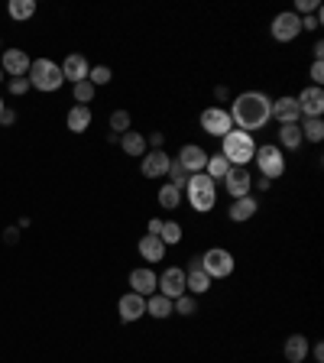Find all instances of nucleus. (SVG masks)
Returning <instances> with one entry per match:
<instances>
[{
	"instance_id": "obj_20",
	"label": "nucleus",
	"mask_w": 324,
	"mask_h": 363,
	"mask_svg": "<svg viewBox=\"0 0 324 363\" xmlns=\"http://www.w3.org/2000/svg\"><path fill=\"white\" fill-rule=\"evenodd\" d=\"M308 337L305 334H292V337H285V347H282V353H285V360L289 363H305V357H308Z\"/></svg>"
},
{
	"instance_id": "obj_40",
	"label": "nucleus",
	"mask_w": 324,
	"mask_h": 363,
	"mask_svg": "<svg viewBox=\"0 0 324 363\" xmlns=\"http://www.w3.org/2000/svg\"><path fill=\"white\" fill-rule=\"evenodd\" d=\"M312 81H314V88H321V81H324V65L321 62H314L312 65Z\"/></svg>"
},
{
	"instance_id": "obj_2",
	"label": "nucleus",
	"mask_w": 324,
	"mask_h": 363,
	"mask_svg": "<svg viewBox=\"0 0 324 363\" xmlns=\"http://www.w3.org/2000/svg\"><path fill=\"white\" fill-rule=\"evenodd\" d=\"M221 156H224L230 166H244V169H246V162H253V156H256L253 133L230 130L224 140H221Z\"/></svg>"
},
{
	"instance_id": "obj_29",
	"label": "nucleus",
	"mask_w": 324,
	"mask_h": 363,
	"mask_svg": "<svg viewBox=\"0 0 324 363\" xmlns=\"http://www.w3.org/2000/svg\"><path fill=\"white\" fill-rule=\"evenodd\" d=\"M279 143H282L285 150H298V146H302V127H298V123H285L282 130H279Z\"/></svg>"
},
{
	"instance_id": "obj_26",
	"label": "nucleus",
	"mask_w": 324,
	"mask_h": 363,
	"mask_svg": "<svg viewBox=\"0 0 324 363\" xmlns=\"http://www.w3.org/2000/svg\"><path fill=\"white\" fill-rule=\"evenodd\" d=\"M159 208H162V211H176L178 204H182V188H176V185H162V188H159Z\"/></svg>"
},
{
	"instance_id": "obj_44",
	"label": "nucleus",
	"mask_w": 324,
	"mask_h": 363,
	"mask_svg": "<svg viewBox=\"0 0 324 363\" xmlns=\"http://www.w3.org/2000/svg\"><path fill=\"white\" fill-rule=\"evenodd\" d=\"M314 62H321V55H324V42H314Z\"/></svg>"
},
{
	"instance_id": "obj_43",
	"label": "nucleus",
	"mask_w": 324,
	"mask_h": 363,
	"mask_svg": "<svg viewBox=\"0 0 324 363\" xmlns=\"http://www.w3.org/2000/svg\"><path fill=\"white\" fill-rule=\"evenodd\" d=\"M149 143H153V150H162V133H153V136H149Z\"/></svg>"
},
{
	"instance_id": "obj_21",
	"label": "nucleus",
	"mask_w": 324,
	"mask_h": 363,
	"mask_svg": "<svg viewBox=\"0 0 324 363\" xmlns=\"http://www.w3.org/2000/svg\"><path fill=\"white\" fill-rule=\"evenodd\" d=\"M256 208H259L256 198H253V195H246V198H237V202L227 208V218H230L234 224H244V221H250V218L256 214Z\"/></svg>"
},
{
	"instance_id": "obj_48",
	"label": "nucleus",
	"mask_w": 324,
	"mask_h": 363,
	"mask_svg": "<svg viewBox=\"0 0 324 363\" xmlns=\"http://www.w3.org/2000/svg\"><path fill=\"white\" fill-rule=\"evenodd\" d=\"M0 52H3V49H0Z\"/></svg>"
},
{
	"instance_id": "obj_35",
	"label": "nucleus",
	"mask_w": 324,
	"mask_h": 363,
	"mask_svg": "<svg viewBox=\"0 0 324 363\" xmlns=\"http://www.w3.org/2000/svg\"><path fill=\"white\" fill-rule=\"evenodd\" d=\"M110 78H114V71H110L108 65H94V69L88 71V81L94 85V88H104V85H110Z\"/></svg>"
},
{
	"instance_id": "obj_9",
	"label": "nucleus",
	"mask_w": 324,
	"mask_h": 363,
	"mask_svg": "<svg viewBox=\"0 0 324 363\" xmlns=\"http://www.w3.org/2000/svg\"><path fill=\"white\" fill-rule=\"evenodd\" d=\"M30 65H33V59L23 49L0 52V69H3V75H10V78H26Z\"/></svg>"
},
{
	"instance_id": "obj_7",
	"label": "nucleus",
	"mask_w": 324,
	"mask_h": 363,
	"mask_svg": "<svg viewBox=\"0 0 324 363\" xmlns=\"http://www.w3.org/2000/svg\"><path fill=\"white\" fill-rule=\"evenodd\" d=\"M201 130L217 136V140H224L227 133L234 130L230 111H224V107H207V111H201Z\"/></svg>"
},
{
	"instance_id": "obj_14",
	"label": "nucleus",
	"mask_w": 324,
	"mask_h": 363,
	"mask_svg": "<svg viewBox=\"0 0 324 363\" xmlns=\"http://www.w3.org/2000/svg\"><path fill=\"white\" fill-rule=\"evenodd\" d=\"M211 283H214V279H211V276L201 269V256H195V260H191V266L185 269V292L188 295H205L207 289H211Z\"/></svg>"
},
{
	"instance_id": "obj_10",
	"label": "nucleus",
	"mask_w": 324,
	"mask_h": 363,
	"mask_svg": "<svg viewBox=\"0 0 324 363\" xmlns=\"http://www.w3.org/2000/svg\"><path fill=\"white\" fill-rule=\"evenodd\" d=\"M169 152L166 150H149V152H143L139 156V172L146 175V179H162L169 172Z\"/></svg>"
},
{
	"instance_id": "obj_15",
	"label": "nucleus",
	"mask_w": 324,
	"mask_h": 363,
	"mask_svg": "<svg viewBox=\"0 0 324 363\" xmlns=\"http://www.w3.org/2000/svg\"><path fill=\"white\" fill-rule=\"evenodd\" d=\"M156 289H159V276L149 266H139V269L130 272V292L149 299V295H156Z\"/></svg>"
},
{
	"instance_id": "obj_16",
	"label": "nucleus",
	"mask_w": 324,
	"mask_h": 363,
	"mask_svg": "<svg viewBox=\"0 0 324 363\" xmlns=\"http://www.w3.org/2000/svg\"><path fill=\"white\" fill-rule=\"evenodd\" d=\"M178 162H182V169L188 175H195V172H205L207 166V152L198 146V143H185L182 150H178Z\"/></svg>"
},
{
	"instance_id": "obj_27",
	"label": "nucleus",
	"mask_w": 324,
	"mask_h": 363,
	"mask_svg": "<svg viewBox=\"0 0 324 363\" xmlns=\"http://www.w3.org/2000/svg\"><path fill=\"white\" fill-rule=\"evenodd\" d=\"M230 172V162L217 152V156H207V166H205V175L207 179H214V182H224V175Z\"/></svg>"
},
{
	"instance_id": "obj_12",
	"label": "nucleus",
	"mask_w": 324,
	"mask_h": 363,
	"mask_svg": "<svg viewBox=\"0 0 324 363\" xmlns=\"http://www.w3.org/2000/svg\"><path fill=\"white\" fill-rule=\"evenodd\" d=\"M295 104H298L302 117H321V111H324V91L314 88V85H308V88L298 91Z\"/></svg>"
},
{
	"instance_id": "obj_3",
	"label": "nucleus",
	"mask_w": 324,
	"mask_h": 363,
	"mask_svg": "<svg viewBox=\"0 0 324 363\" xmlns=\"http://www.w3.org/2000/svg\"><path fill=\"white\" fill-rule=\"evenodd\" d=\"M185 195H188V204H191L198 214H207L217 202V182L207 179L205 172H195V175H188Z\"/></svg>"
},
{
	"instance_id": "obj_38",
	"label": "nucleus",
	"mask_w": 324,
	"mask_h": 363,
	"mask_svg": "<svg viewBox=\"0 0 324 363\" xmlns=\"http://www.w3.org/2000/svg\"><path fill=\"white\" fill-rule=\"evenodd\" d=\"M10 91L13 94H26L30 91V78H10Z\"/></svg>"
},
{
	"instance_id": "obj_39",
	"label": "nucleus",
	"mask_w": 324,
	"mask_h": 363,
	"mask_svg": "<svg viewBox=\"0 0 324 363\" xmlns=\"http://www.w3.org/2000/svg\"><path fill=\"white\" fill-rule=\"evenodd\" d=\"M318 23H321V13H308L302 17V30H318Z\"/></svg>"
},
{
	"instance_id": "obj_41",
	"label": "nucleus",
	"mask_w": 324,
	"mask_h": 363,
	"mask_svg": "<svg viewBox=\"0 0 324 363\" xmlns=\"http://www.w3.org/2000/svg\"><path fill=\"white\" fill-rule=\"evenodd\" d=\"M159 231H162V218H149V227H146V233H153V237H159Z\"/></svg>"
},
{
	"instance_id": "obj_42",
	"label": "nucleus",
	"mask_w": 324,
	"mask_h": 363,
	"mask_svg": "<svg viewBox=\"0 0 324 363\" xmlns=\"http://www.w3.org/2000/svg\"><path fill=\"white\" fill-rule=\"evenodd\" d=\"M13 121H17V114H13V111H7V107H3V114H0V123H3V127H10Z\"/></svg>"
},
{
	"instance_id": "obj_32",
	"label": "nucleus",
	"mask_w": 324,
	"mask_h": 363,
	"mask_svg": "<svg viewBox=\"0 0 324 363\" xmlns=\"http://www.w3.org/2000/svg\"><path fill=\"white\" fill-rule=\"evenodd\" d=\"M172 312H178L182 318H188V315H195L198 312V302H195V295H178L176 302H172Z\"/></svg>"
},
{
	"instance_id": "obj_17",
	"label": "nucleus",
	"mask_w": 324,
	"mask_h": 363,
	"mask_svg": "<svg viewBox=\"0 0 324 363\" xmlns=\"http://www.w3.org/2000/svg\"><path fill=\"white\" fill-rule=\"evenodd\" d=\"M117 312H120V321H139L143 315H146V299L137 292H127V295H120V302H117Z\"/></svg>"
},
{
	"instance_id": "obj_24",
	"label": "nucleus",
	"mask_w": 324,
	"mask_h": 363,
	"mask_svg": "<svg viewBox=\"0 0 324 363\" xmlns=\"http://www.w3.org/2000/svg\"><path fill=\"white\" fill-rule=\"evenodd\" d=\"M65 123H69L71 133H85L91 127V107H85V104H75L69 111V117H65Z\"/></svg>"
},
{
	"instance_id": "obj_28",
	"label": "nucleus",
	"mask_w": 324,
	"mask_h": 363,
	"mask_svg": "<svg viewBox=\"0 0 324 363\" xmlns=\"http://www.w3.org/2000/svg\"><path fill=\"white\" fill-rule=\"evenodd\" d=\"M298 127H302V140H308V143H321L324 140L321 117H305V123H298Z\"/></svg>"
},
{
	"instance_id": "obj_33",
	"label": "nucleus",
	"mask_w": 324,
	"mask_h": 363,
	"mask_svg": "<svg viewBox=\"0 0 324 363\" xmlns=\"http://www.w3.org/2000/svg\"><path fill=\"white\" fill-rule=\"evenodd\" d=\"M159 240H162V243H178V240H182V224H178V221H162Z\"/></svg>"
},
{
	"instance_id": "obj_31",
	"label": "nucleus",
	"mask_w": 324,
	"mask_h": 363,
	"mask_svg": "<svg viewBox=\"0 0 324 363\" xmlns=\"http://www.w3.org/2000/svg\"><path fill=\"white\" fill-rule=\"evenodd\" d=\"M94 91H98V88H94V85H91L88 78L78 81V85H71V94H75V101L85 104V107H88V104L94 101Z\"/></svg>"
},
{
	"instance_id": "obj_22",
	"label": "nucleus",
	"mask_w": 324,
	"mask_h": 363,
	"mask_svg": "<svg viewBox=\"0 0 324 363\" xmlns=\"http://www.w3.org/2000/svg\"><path fill=\"white\" fill-rule=\"evenodd\" d=\"M139 256L153 266V263H159L162 256H166V243L159 240V237H153V233H146V237L139 240Z\"/></svg>"
},
{
	"instance_id": "obj_19",
	"label": "nucleus",
	"mask_w": 324,
	"mask_h": 363,
	"mask_svg": "<svg viewBox=\"0 0 324 363\" xmlns=\"http://www.w3.org/2000/svg\"><path fill=\"white\" fill-rule=\"evenodd\" d=\"M273 117L279 123H298L302 121V111H298V104H295V98L292 94H282V98H279V101H273Z\"/></svg>"
},
{
	"instance_id": "obj_11",
	"label": "nucleus",
	"mask_w": 324,
	"mask_h": 363,
	"mask_svg": "<svg viewBox=\"0 0 324 363\" xmlns=\"http://www.w3.org/2000/svg\"><path fill=\"white\" fill-rule=\"evenodd\" d=\"M298 33H302V17H295L292 10L279 13L273 20V39L275 42H292Z\"/></svg>"
},
{
	"instance_id": "obj_25",
	"label": "nucleus",
	"mask_w": 324,
	"mask_h": 363,
	"mask_svg": "<svg viewBox=\"0 0 324 363\" xmlns=\"http://www.w3.org/2000/svg\"><path fill=\"white\" fill-rule=\"evenodd\" d=\"M146 315H153L156 321L169 318V315H172V299H166V295H149L146 299Z\"/></svg>"
},
{
	"instance_id": "obj_1",
	"label": "nucleus",
	"mask_w": 324,
	"mask_h": 363,
	"mask_svg": "<svg viewBox=\"0 0 324 363\" xmlns=\"http://www.w3.org/2000/svg\"><path fill=\"white\" fill-rule=\"evenodd\" d=\"M269 117H273V101L266 98L263 91H244L234 101V107H230V121L244 133L263 130L269 123Z\"/></svg>"
},
{
	"instance_id": "obj_13",
	"label": "nucleus",
	"mask_w": 324,
	"mask_h": 363,
	"mask_svg": "<svg viewBox=\"0 0 324 363\" xmlns=\"http://www.w3.org/2000/svg\"><path fill=\"white\" fill-rule=\"evenodd\" d=\"M159 295H166L172 302H176L178 295H185V269L169 266V269L159 276Z\"/></svg>"
},
{
	"instance_id": "obj_47",
	"label": "nucleus",
	"mask_w": 324,
	"mask_h": 363,
	"mask_svg": "<svg viewBox=\"0 0 324 363\" xmlns=\"http://www.w3.org/2000/svg\"><path fill=\"white\" fill-rule=\"evenodd\" d=\"M0 81H3V69H0Z\"/></svg>"
},
{
	"instance_id": "obj_4",
	"label": "nucleus",
	"mask_w": 324,
	"mask_h": 363,
	"mask_svg": "<svg viewBox=\"0 0 324 363\" xmlns=\"http://www.w3.org/2000/svg\"><path fill=\"white\" fill-rule=\"evenodd\" d=\"M26 78H30V88L46 91V94H52V91H59L65 85L59 62H52V59H36L30 65V71H26Z\"/></svg>"
},
{
	"instance_id": "obj_34",
	"label": "nucleus",
	"mask_w": 324,
	"mask_h": 363,
	"mask_svg": "<svg viewBox=\"0 0 324 363\" xmlns=\"http://www.w3.org/2000/svg\"><path fill=\"white\" fill-rule=\"evenodd\" d=\"M166 175H169V185H176V188H185V185H188V172L185 169H182V162H169V172H166Z\"/></svg>"
},
{
	"instance_id": "obj_46",
	"label": "nucleus",
	"mask_w": 324,
	"mask_h": 363,
	"mask_svg": "<svg viewBox=\"0 0 324 363\" xmlns=\"http://www.w3.org/2000/svg\"><path fill=\"white\" fill-rule=\"evenodd\" d=\"M0 114H3V98H0Z\"/></svg>"
},
{
	"instance_id": "obj_5",
	"label": "nucleus",
	"mask_w": 324,
	"mask_h": 363,
	"mask_svg": "<svg viewBox=\"0 0 324 363\" xmlns=\"http://www.w3.org/2000/svg\"><path fill=\"white\" fill-rule=\"evenodd\" d=\"M256 169H259V175L263 179H282L285 175V156L282 150L275 146V143H266V146H256Z\"/></svg>"
},
{
	"instance_id": "obj_23",
	"label": "nucleus",
	"mask_w": 324,
	"mask_h": 363,
	"mask_svg": "<svg viewBox=\"0 0 324 363\" xmlns=\"http://www.w3.org/2000/svg\"><path fill=\"white\" fill-rule=\"evenodd\" d=\"M117 140H120V150L127 152V156H143V152H146V136H143V133H137V130L120 133Z\"/></svg>"
},
{
	"instance_id": "obj_45",
	"label": "nucleus",
	"mask_w": 324,
	"mask_h": 363,
	"mask_svg": "<svg viewBox=\"0 0 324 363\" xmlns=\"http://www.w3.org/2000/svg\"><path fill=\"white\" fill-rule=\"evenodd\" d=\"M312 353H314V360H318V363L324 360V347H321V344H314V351H312Z\"/></svg>"
},
{
	"instance_id": "obj_30",
	"label": "nucleus",
	"mask_w": 324,
	"mask_h": 363,
	"mask_svg": "<svg viewBox=\"0 0 324 363\" xmlns=\"http://www.w3.org/2000/svg\"><path fill=\"white\" fill-rule=\"evenodd\" d=\"M13 20H30L33 13H36V0H10V7H7Z\"/></svg>"
},
{
	"instance_id": "obj_6",
	"label": "nucleus",
	"mask_w": 324,
	"mask_h": 363,
	"mask_svg": "<svg viewBox=\"0 0 324 363\" xmlns=\"http://www.w3.org/2000/svg\"><path fill=\"white\" fill-rule=\"evenodd\" d=\"M201 269L211 276V279H227L234 272V253L224 250V247H211V250L201 256Z\"/></svg>"
},
{
	"instance_id": "obj_37",
	"label": "nucleus",
	"mask_w": 324,
	"mask_h": 363,
	"mask_svg": "<svg viewBox=\"0 0 324 363\" xmlns=\"http://www.w3.org/2000/svg\"><path fill=\"white\" fill-rule=\"evenodd\" d=\"M295 17H308V13H318V0H295Z\"/></svg>"
},
{
	"instance_id": "obj_18",
	"label": "nucleus",
	"mask_w": 324,
	"mask_h": 363,
	"mask_svg": "<svg viewBox=\"0 0 324 363\" xmlns=\"http://www.w3.org/2000/svg\"><path fill=\"white\" fill-rule=\"evenodd\" d=\"M62 69V78L65 81H71V85H78V81H85L88 78V71H91V65H88V59L81 55V52H71L69 59L59 65Z\"/></svg>"
},
{
	"instance_id": "obj_36",
	"label": "nucleus",
	"mask_w": 324,
	"mask_h": 363,
	"mask_svg": "<svg viewBox=\"0 0 324 363\" xmlns=\"http://www.w3.org/2000/svg\"><path fill=\"white\" fill-rule=\"evenodd\" d=\"M110 130H114V136L127 133L130 130V114L127 111H114V114H110Z\"/></svg>"
},
{
	"instance_id": "obj_8",
	"label": "nucleus",
	"mask_w": 324,
	"mask_h": 363,
	"mask_svg": "<svg viewBox=\"0 0 324 363\" xmlns=\"http://www.w3.org/2000/svg\"><path fill=\"white\" fill-rule=\"evenodd\" d=\"M224 188L230 198H246V195H253V175L244 169V166H230V172L224 175Z\"/></svg>"
}]
</instances>
